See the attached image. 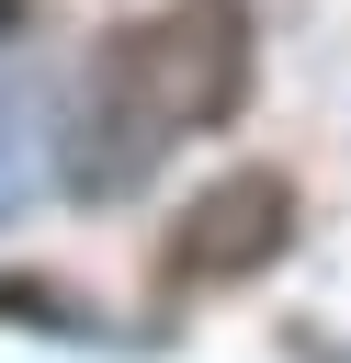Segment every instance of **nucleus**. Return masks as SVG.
Masks as SVG:
<instances>
[{
	"label": "nucleus",
	"mask_w": 351,
	"mask_h": 363,
	"mask_svg": "<svg viewBox=\"0 0 351 363\" xmlns=\"http://www.w3.org/2000/svg\"><path fill=\"white\" fill-rule=\"evenodd\" d=\"M249 68H260L249 0H159V11H136L125 34H102V57H91V79H79L57 182H68L79 204L147 193L192 136L238 125Z\"/></svg>",
	"instance_id": "1"
},
{
	"label": "nucleus",
	"mask_w": 351,
	"mask_h": 363,
	"mask_svg": "<svg viewBox=\"0 0 351 363\" xmlns=\"http://www.w3.org/2000/svg\"><path fill=\"white\" fill-rule=\"evenodd\" d=\"M283 238H294L283 170H226V182H204V193L181 204V227H170V250H159V284H170V295L249 284V272L283 261Z\"/></svg>",
	"instance_id": "2"
},
{
	"label": "nucleus",
	"mask_w": 351,
	"mask_h": 363,
	"mask_svg": "<svg viewBox=\"0 0 351 363\" xmlns=\"http://www.w3.org/2000/svg\"><path fill=\"white\" fill-rule=\"evenodd\" d=\"M57 170V125H45V79H0V216H23Z\"/></svg>",
	"instance_id": "3"
}]
</instances>
